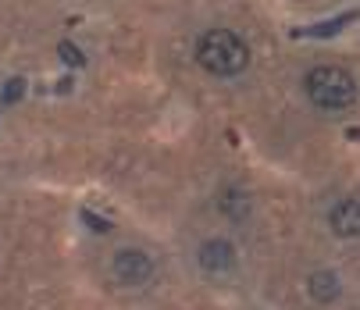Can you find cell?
Masks as SVG:
<instances>
[{
  "mask_svg": "<svg viewBox=\"0 0 360 310\" xmlns=\"http://www.w3.org/2000/svg\"><path fill=\"white\" fill-rule=\"evenodd\" d=\"M196 61L203 72L232 79L250 65V46L229 29H211L196 39Z\"/></svg>",
  "mask_w": 360,
  "mask_h": 310,
  "instance_id": "1",
  "label": "cell"
},
{
  "mask_svg": "<svg viewBox=\"0 0 360 310\" xmlns=\"http://www.w3.org/2000/svg\"><path fill=\"white\" fill-rule=\"evenodd\" d=\"M303 89L311 96L314 108L321 111H346L356 100V82L346 68L339 65H318L303 75Z\"/></svg>",
  "mask_w": 360,
  "mask_h": 310,
  "instance_id": "2",
  "label": "cell"
},
{
  "mask_svg": "<svg viewBox=\"0 0 360 310\" xmlns=\"http://www.w3.org/2000/svg\"><path fill=\"white\" fill-rule=\"evenodd\" d=\"M111 271L122 285H146L153 278V261L143 253V250H118L115 261H111Z\"/></svg>",
  "mask_w": 360,
  "mask_h": 310,
  "instance_id": "3",
  "label": "cell"
},
{
  "mask_svg": "<svg viewBox=\"0 0 360 310\" xmlns=\"http://www.w3.org/2000/svg\"><path fill=\"white\" fill-rule=\"evenodd\" d=\"M196 261H200L203 271H211V275H229L236 268V246L229 239H207L200 246Z\"/></svg>",
  "mask_w": 360,
  "mask_h": 310,
  "instance_id": "4",
  "label": "cell"
},
{
  "mask_svg": "<svg viewBox=\"0 0 360 310\" xmlns=\"http://www.w3.org/2000/svg\"><path fill=\"white\" fill-rule=\"evenodd\" d=\"M328 225L339 239H353L360 232V207H356V196H342L332 211H328Z\"/></svg>",
  "mask_w": 360,
  "mask_h": 310,
  "instance_id": "5",
  "label": "cell"
},
{
  "mask_svg": "<svg viewBox=\"0 0 360 310\" xmlns=\"http://www.w3.org/2000/svg\"><path fill=\"white\" fill-rule=\"evenodd\" d=\"M307 289H311V296L318 303H335L342 296V282H339L335 271H314L311 282H307Z\"/></svg>",
  "mask_w": 360,
  "mask_h": 310,
  "instance_id": "6",
  "label": "cell"
},
{
  "mask_svg": "<svg viewBox=\"0 0 360 310\" xmlns=\"http://www.w3.org/2000/svg\"><path fill=\"white\" fill-rule=\"evenodd\" d=\"M218 207L229 214V218H243L246 214V207H250V200H246V193H236V189H229L221 200H218Z\"/></svg>",
  "mask_w": 360,
  "mask_h": 310,
  "instance_id": "7",
  "label": "cell"
}]
</instances>
